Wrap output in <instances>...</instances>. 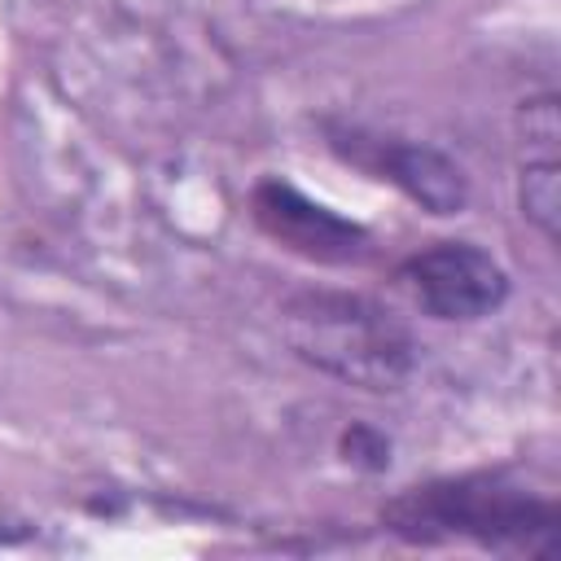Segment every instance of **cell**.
Segmentation results:
<instances>
[{"mask_svg": "<svg viewBox=\"0 0 561 561\" xmlns=\"http://www.w3.org/2000/svg\"><path fill=\"white\" fill-rule=\"evenodd\" d=\"M381 526L408 543L469 539L491 552L548 557L557 543V504L500 473H465L399 491L381 508Z\"/></svg>", "mask_w": 561, "mask_h": 561, "instance_id": "obj_1", "label": "cell"}, {"mask_svg": "<svg viewBox=\"0 0 561 561\" xmlns=\"http://www.w3.org/2000/svg\"><path fill=\"white\" fill-rule=\"evenodd\" d=\"M280 329L302 364L359 390H399L416 368L412 333L364 294L302 289L285 302Z\"/></svg>", "mask_w": 561, "mask_h": 561, "instance_id": "obj_2", "label": "cell"}, {"mask_svg": "<svg viewBox=\"0 0 561 561\" xmlns=\"http://www.w3.org/2000/svg\"><path fill=\"white\" fill-rule=\"evenodd\" d=\"M329 145L346 162H355V167L373 171L377 180H390L394 188H403L430 215H460L465 202H469L465 171L443 149H434V145L373 136L364 127H333V123H329Z\"/></svg>", "mask_w": 561, "mask_h": 561, "instance_id": "obj_3", "label": "cell"}, {"mask_svg": "<svg viewBox=\"0 0 561 561\" xmlns=\"http://www.w3.org/2000/svg\"><path fill=\"white\" fill-rule=\"evenodd\" d=\"M399 280L438 320H478L508 298V272L473 241H438L412 254Z\"/></svg>", "mask_w": 561, "mask_h": 561, "instance_id": "obj_4", "label": "cell"}, {"mask_svg": "<svg viewBox=\"0 0 561 561\" xmlns=\"http://www.w3.org/2000/svg\"><path fill=\"white\" fill-rule=\"evenodd\" d=\"M250 215L272 241H280L285 250H294L311 263L346 267V263L368 259V232L359 224L311 202L302 188H294L285 180H259L250 193Z\"/></svg>", "mask_w": 561, "mask_h": 561, "instance_id": "obj_5", "label": "cell"}, {"mask_svg": "<svg viewBox=\"0 0 561 561\" xmlns=\"http://www.w3.org/2000/svg\"><path fill=\"white\" fill-rule=\"evenodd\" d=\"M517 197H522V215L548 241H557V224H561V167H557V153L539 149V153L526 158Z\"/></svg>", "mask_w": 561, "mask_h": 561, "instance_id": "obj_6", "label": "cell"}, {"mask_svg": "<svg viewBox=\"0 0 561 561\" xmlns=\"http://www.w3.org/2000/svg\"><path fill=\"white\" fill-rule=\"evenodd\" d=\"M342 451H346V460H355V465H364V469H381L390 456V443L381 438V434H373V430H364V425H355L346 438H342Z\"/></svg>", "mask_w": 561, "mask_h": 561, "instance_id": "obj_7", "label": "cell"}]
</instances>
